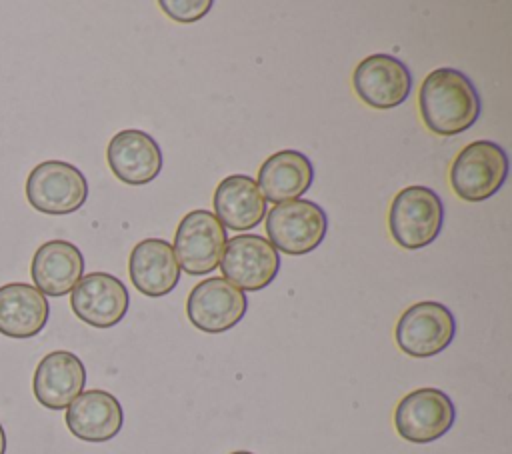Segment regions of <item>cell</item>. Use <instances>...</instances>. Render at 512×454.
<instances>
[{"label": "cell", "instance_id": "6da1fadb", "mask_svg": "<svg viewBox=\"0 0 512 454\" xmlns=\"http://www.w3.org/2000/svg\"><path fill=\"white\" fill-rule=\"evenodd\" d=\"M424 126L438 136H456L480 118V96L472 80L456 68L432 70L418 92Z\"/></svg>", "mask_w": 512, "mask_h": 454}, {"label": "cell", "instance_id": "7a4b0ae2", "mask_svg": "<svg viewBox=\"0 0 512 454\" xmlns=\"http://www.w3.org/2000/svg\"><path fill=\"white\" fill-rule=\"evenodd\" d=\"M444 224V204L428 186H406L390 204V236L404 250H420L432 244Z\"/></svg>", "mask_w": 512, "mask_h": 454}, {"label": "cell", "instance_id": "3957f363", "mask_svg": "<svg viewBox=\"0 0 512 454\" xmlns=\"http://www.w3.org/2000/svg\"><path fill=\"white\" fill-rule=\"evenodd\" d=\"M508 176V156L492 140H474L464 146L450 166V186L464 202H482L494 196Z\"/></svg>", "mask_w": 512, "mask_h": 454}, {"label": "cell", "instance_id": "277c9868", "mask_svg": "<svg viewBox=\"0 0 512 454\" xmlns=\"http://www.w3.org/2000/svg\"><path fill=\"white\" fill-rule=\"evenodd\" d=\"M266 234L268 242L286 254L300 256L316 250L328 230L326 212L320 204L296 198L274 204L266 212Z\"/></svg>", "mask_w": 512, "mask_h": 454}, {"label": "cell", "instance_id": "5b68a950", "mask_svg": "<svg viewBox=\"0 0 512 454\" xmlns=\"http://www.w3.org/2000/svg\"><path fill=\"white\" fill-rule=\"evenodd\" d=\"M28 204L50 216L72 214L88 198L86 176L70 162L46 160L34 166L26 178Z\"/></svg>", "mask_w": 512, "mask_h": 454}, {"label": "cell", "instance_id": "8992f818", "mask_svg": "<svg viewBox=\"0 0 512 454\" xmlns=\"http://www.w3.org/2000/svg\"><path fill=\"white\" fill-rule=\"evenodd\" d=\"M456 334V320L448 306L432 300L404 310L394 328L398 348L412 358H430L446 350Z\"/></svg>", "mask_w": 512, "mask_h": 454}, {"label": "cell", "instance_id": "52a82bcc", "mask_svg": "<svg viewBox=\"0 0 512 454\" xmlns=\"http://www.w3.org/2000/svg\"><path fill=\"white\" fill-rule=\"evenodd\" d=\"M456 420L450 396L440 388H416L394 410V426L400 438L412 444H430L442 438Z\"/></svg>", "mask_w": 512, "mask_h": 454}, {"label": "cell", "instance_id": "ba28073f", "mask_svg": "<svg viewBox=\"0 0 512 454\" xmlns=\"http://www.w3.org/2000/svg\"><path fill=\"white\" fill-rule=\"evenodd\" d=\"M226 242V228L210 210H192L180 220L172 250L180 270L204 276L218 268Z\"/></svg>", "mask_w": 512, "mask_h": 454}, {"label": "cell", "instance_id": "9c48e42d", "mask_svg": "<svg viewBox=\"0 0 512 454\" xmlns=\"http://www.w3.org/2000/svg\"><path fill=\"white\" fill-rule=\"evenodd\" d=\"M222 278L242 292L266 288L280 270L278 250L260 234L232 236L220 258Z\"/></svg>", "mask_w": 512, "mask_h": 454}, {"label": "cell", "instance_id": "30bf717a", "mask_svg": "<svg viewBox=\"0 0 512 454\" xmlns=\"http://www.w3.org/2000/svg\"><path fill=\"white\" fill-rule=\"evenodd\" d=\"M246 308V294L222 276L198 282L186 300L188 320L206 334H222L234 328L244 318Z\"/></svg>", "mask_w": 512, "mask_h": 454}, {"label": "cell", "instance_id": "8fae6325", "mask_svg": "<svg viewBox=\"0 0 512 454\" xmlns=\"http://www.w3.org/2000/svg\"><path fill=\"white\" fill-rule=\"evenodd\" d=\"M352 86L364 104L376 110H390L408 98L412 90V74L400 58L390 54H370L354 68Z\"/></svg>", "mask_w": 512, "mask_h": 454}, {"label": "cell", "instance_id": "7c38bea8", "mask_svg": "<svg viewBox=\"0 0 512 454\" xmlns=\"http://www.w3.org/2000/svg\"><path fill=\"white\" fill-rule=\"evenodd\" d=\"M72 312L94 328H112L128 312L130 294L122 280L108 272H90L70 292Z\"/></svg>", "mask_w": 512, "mask_h": 454}, {"label": "cell", "instance_id": "4fadbf2b", "mask_svg": "<svg viewBox=\"0 0 512 454\" xmlns=\"http://www.w3.org/2000/svg\"><path fill=\"white\" fill-rule=\"evenodd\" d=\"M112 174L128 186H144L162 170V150L144 130H120L106 148Z\"/></svg>", "mask_w": 512, "mask_h": 454}, {"label": "cell", "instance_id": "5bb4252c", "mask_svg": "<svg viewBox=\"0 0 512 454\" xmlns=\"http://www.w3.org/2000/svg\"><path fill=\"white\" fill-rule=\"evenodd\" d=\"M86 368L82 360L68 350L46 354L32 378L34 398L48 410H64L84 392Z\"/></svg>", "mask_w": 512, "mask_h": 454}, {"label": "cell", "instance_id": "9a60e30c", "mask_svg": "<svg viewBox=\"0 0 512 454\" xmlns=\"http://www.w3.org/2000/svg\"><path fill=\"white\" fill-rule=\"evenodd\" d=\"M66 426L78 440L108 442L124 424V410L116 396L106 390H86L66 408Z\"/></svg>", "mask_w": 512, "mask_h": 454}, {"label": "cell", "instance_id": "2e32d148", "mask_svg": "<svg viewBox=\"0 0 512 454\" xmlns=\"http://www.w3.org/2000/svg\"><path fill=\"white\" fill-rule=\"evenodd\" d=\"M128 272L138 292L150 298H160L176 288L182 270L170 242L162 238H146L132 248Z\"/></svg>", "mask_w": 512, "mask_h": 454}, {"label": "cell", "instance_id": "e0dca14e", "mask_svg": "<svg viewBox=\"0 0 512 454\" xmlns=\"http://www.w3.org/2000/svg\"><path fill=\"white\" fill-rule=\"evenodd\" d=\"M30 276L44 296H66L84 276V256L68 240H48L34 252Z\"/></svg>", "mask_w": 512, "mask_h": 454}, {"label": "cell", "instance_id": "ac0fdd59", "mask_svg": "<svg viewBox=\"0 0 512 454\" xmlns=\"http://www.w3.org/2000/svg\"><path fill=\"white\" fill-rule=\"evenodd\" d=\"M214 216L224 228L246 232L256 228L266 216V200L252 176H226L214 190Z\"/></svg>", "mask_w": 512, "mask_h": 454}, {"label": "cell", "instance_id": "d6986e66", "mask_svg": "<svg viewBox=\"0 0 512 454\" xmlns=\"http://www.w3.org/2000/svg\"><path fill=\"white\" fill-rule=\"evenodd\" d=\"M50 316L46 296L32 284L8 282L0 286V334L16 340L44 330Z\"/></svg>", "mask_w": 512, "mask_h": 454}, {"label": "cell", "instance_id": "ffe728a7", "mask_svg": "<svg viewBox=\"0 0 512 454\" xmlns=\"http://www.w3.org/2000/svg\"><path fill=\"white\" fill-rule=\"evenodd\" d=\"M314 180L310 158L298 150H280L264 160L258 170V188L264 200L280 204L300 198Z\"/></svg>", "mask_w": 512, "mask_h": 454}, {"label": "cell", "instance_id": "44dd1931", "mask_svg": "<svg viewBox=\"0 0 512 454\" xmlns=\"http://www.w3.org/2000/svg\"><path fill=\"white\" fill-rule=\"evenodd\" d=\"M158 6L172 20L192 24L208 14V10L212 8V0H160Z\"/></svg>", "mask_w": 512, "mask_h": 454}, {"label": "cell", "instance_id": "7402d4cb", "mask_svg": "<svg viewBox=\"0 0 512 454\" xmlns=\"http://www.w3.org/2000/svg\"><path fill=\"white\" fill-rule=\"evenodd\" d=\"M4 452H6V432H4V428L0 424V454H4Z\"/></svg>", "mask_w": 512, "mask_h": 454}, {"label": "cell", "instance_id": "603a6c76", "mask_svg": "<svg viewBox=\"0 0 512 454\" xmlns=\"http://www.w3.org/2000/svg\"><path fill=\"white\" fill-rule=\"evenodd\" d=\"M230 454H254V452H248V450H236V452H230Z\"/></svg>", "mask_w": 512, "mask_h": 454}]
</instances>
